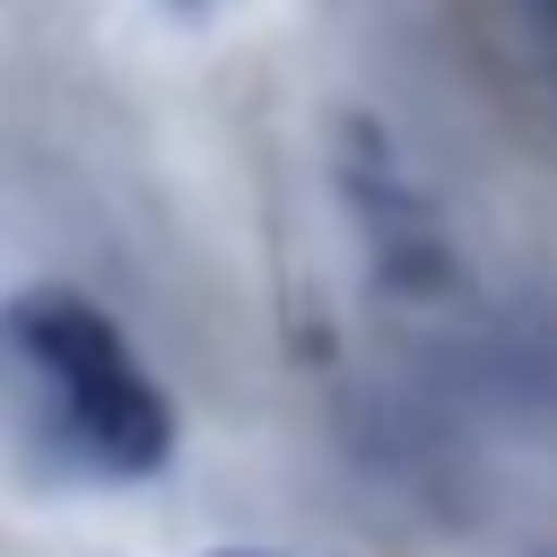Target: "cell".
<instances>
[{
  "label": "cell",
  "mask_w": 557,
  "mask_h": 557,
  "mask_svg": "<svg viewBox=\"0 0 557 557\" xmlns=\"http://www.w3.org/2000/svg\"><path fill=\"white\" fill-rule=\"evenodd\" d=\"M0 435L52 479L131 487L174 461V400L96 296L44 278L0 305Z\"/></svg>",
  "instance_id": "1"
},
{
  "label": "cell",
  "mask_w": 557,
  "mask_h": 557,
  "mask_svg": "<svg viewBox=\"0 0 557 557\" xmlns=\"http://www.w3.org/2000/svg\"><path fill=\"white\" fill-rule=\"evenodd\" d=\"M209 557H270V548H209Z\"/></svg>",
  "instance_id": "2"
},
{
  "label": "cell",
  "mask_w": 557,
  "mask_h": 557,
  "mask_svg": "<svg viewBox=\"0 0 557 557\" xmlns=\"http://www.w3.org/2000/svg\"><path fill=\"white\" fill-rule=\"evenodd\" d=\"M165 9H200V0H165Z\"/></svg>",
  "instance_id": "3"
}]
</instances>
